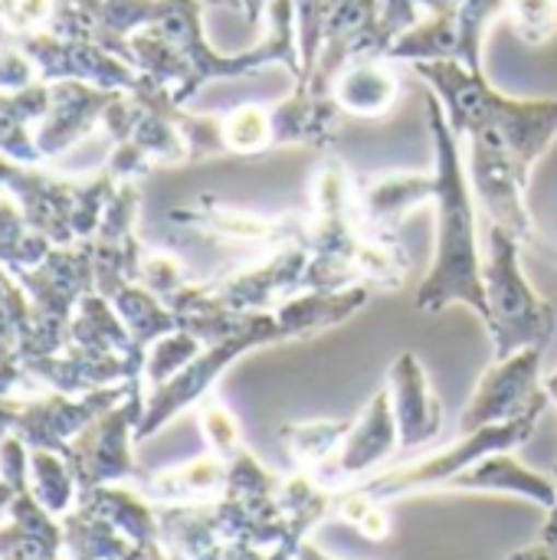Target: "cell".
I'll return each instance as SVG.
<instances>
[{
    "instance_id": "1",
    "label": "cell",
    "mask_w": 557,
    "mask_h": 560,
    "mask_svg": "<svg viewBox=\"0 0 557 560\" xmlns=\"http://www.w3.org/2000/svg\"><path fill=\"white\" fill-rule=\"evenodd\" d=\"M430 131L437 148V246L430 272L417 292V308L440 315L450 305H466L486 325V285H483V253L476 223V194L469 187L460 135L453 131L437 92L427 95Z\"/></svg>"
},
{
    "instance_id": "2",
    "label": "cell",
    "mask_w": 557,
    "mask_h": 560,
    "mask_svg": "<svg viewBox=\"0 0 557 560\" xmlns=\"http://www.w3.org/2000/svg\"><path fill=\"white\" fill-rule=\"evenodd\" d=\"M417 75L430 82V92L446 108V118L460 141H469L473 154H492L515 161L532 174L535 161L555 144L557 98H512L492 89L486 72H473L456 59L414 62Z\"/></svg>"
},
{
    "instance_id": "3",
    "label": "cell",
    "mask_w": 557,
    "mask_h": 560,
    "mask_svg": "<svg viewBox=\"0 0 557 560\" xmlns=\"http://www.w3.org/2000/svg\"><path fill=\"white\" fill-rule=\"evenodd\" d=\"M522 240L509 230H489V253L483 259L486 285V331L496 351V361L512 358L525 348H548L555 335V305L545 302L522 272Z\"/></svg>"
},
{
    "instance_id": "4",
    "label": "cell",
    "mask_w": 557,
    "mask_h": 560,
    "mask_svg": "<svg viewBox=\"0 0 557 560\" xmlns=\"http://www.w3.org/2000/svg\"><path fill=\"white\" fill-rule=\"evenodd\" d=\"M548 407H538L519 420H509V423H496V427H483L476 433H466L456 446L430 456V459H420V463H410V466H401V469H391L378 479H364L358 482V489L378 502H394V499H404V495H420V492H440L443 482H450L453 476L466 472L469 466L483 463L486 456H496V453H512L519 450L522 443H529L538 430V420Z\"/></svg>"
},
{
    "instance_id": "5",
    "label": "cell",
    "mask_w": 557,
    "mask_h": 560,
    "mask_svg": "<svg viewBox=\"0 0 557 560\" xmlns=\"http://www.w3.org/2000/svg\"><path fill=\"white\" fill-rule=\"evenodd\" d=\"M542 358L545 348H525L512 358L492 361V368L483 374L473 400L466 404L460 417V436L476 433L483 427L509 423L519 420L538 407H548L552 397L545 394V377H542Z\"/></svg>"
},
{
    "instance_id": "6",
    "label": "cell",
    "mask_w": 557,
    "mask_h": 560,
    "mask_svg": "<svg viewBox=\"0 0 557 560\" xmlns=\"http://www.w3.org/2000/svg\"><path fill=\"white\" fill-rule=\"evenodd\" d=\"M397 450H401V433H397L391 394H387V387H381L368 400V407L361 410V417L351 420V430L341 440L338 453L322 469H315L312 476L325 489L341 492V489H351V486L364 482V476L371 469H378L384 459H391Z\"/></svg>"
},
{
    "instance_id": "7",
    "label": "cell",
    "mask_w": 557,
    "mask_h": 560,
    "mask_svg": "<svg viewBox=\"0 0 557 560\" xmlns=\"http://www.w3.org/2000/svg\"><path fill=\"white\" fill-rule=\"evenodd\" d=\"M437 174H378L355 177V213L361 233L371 240H397L401 223L433 203Z\"/></svg>"
},
{
    "instance_id": "8",
    "label": "cell",
    "mask_w": 557,
    "mask_h": 560,
    "mask_svg": "<svg viewBox=\"0 0 557 560\" xmlns=\"http://www.w3.org/2000/svg\"><path fill=\"white\" fill-rule=\"evenodd\" d=\"M387 394L401 433V450H420L443 430V404L414 351H404L387 371Z\"/></svg>"
},
{
    "instance_id": "9",
    "label": "cell",
    "mask_w": 557,
    "mask_h": 560,
    "mask_svg": "<svg viewBox=\"0 0 557 560\" xmlns=\"http://www.w3.org/2000/svg\"><path fill=\"white\" fill-rule=\"evenodd\" d=\"M440 492H486V495H519L545 512L555 509L557 479H548L529 466H522L512 453H496L486 456L483 463L469 466L466 472L453 476L450 482L440 486Z\"/></svg>"
},
{
    "instance_id": "10",
    "label": "cell",
    "mask_w": 557,
    "mask_h": 560,
    "mask_svg": "<svg viewBox=\"0 0 557 560\" xmlns=\"http://www.w3.org/2000/svg\"><path fill=\"white\" fill-rule=\"evenodd\" d=\"M272 115V138L276 148L282 144H305V148H328L338 135L341 108L332 95H315L309 89H295L289 98L269 105Z\"/></svg>"
},
{
    "instance_id": "11",
    "label": "cell",
    "mask_w": 557,
    "mask_h": 560,
    "mask_svg": "<svg viewBox=\"0 0 557 560\" xmlns=\"http://www.w3.org/2000/svg\"><path fill=\"white\" fill-rule=\"evenodd\" d=\"M391 59L374 56V59H355L348 62L338 79L332 82V98L345 115L355 118H381L397 105L401 82L397 72L387 66Z\"/></svg>"
},
{
    "instance_id": "12",
    "label": "cell",
    "mask_w": 557,
    "mask_h": 560,
    "mask_svg": "<svg viewBox=\"0 0 557 560\" xmlns=\"http://www.w3.org/2000/svg\"><path fill=\"white\" fill-rule=\"evenodd\" d=\"M351 420H332V423H282L279 427V443L286 450V456L292 459V466L299 472H315L322 469L341 446V440L348 436Z\"/></svg>"
},
{
    "instance_id": "13",
    "label": "cell",
    "mask_w": 557,
    "mask_h": 560,
    "mask_svg": "<svg viewBox=\"0 0 557 560\" xmlns=\"http://www.w3.org/2000/svg\"><path fill=\"white\" fill-rule=\"evenodd\" d=\"M506 7L509 0H460L453 13H443L456 39V62L483 72V36L499 16H506Z\"/></svg>"
},
{
    "instance_id": "14",
    "label": "cell",
    "mask_w": 557,
    "mask_h": 560,
    "mask_svg": "<svg viewBox=\"0 0 557 560\" xmlns=\"http://www.w3.org/2000/svg\"><path fill=\"white\" fill-rule=\"evenodd\" d=\"M220 144L227 154H263L276 148L269 105H240L220 118Z\"/></svg>"
},
{
    "instance_id": "15",
    "label": "cell",
    "mask_w": 557,
    "mask_h": 560,
    "mask_svg": "<svg viewBox=\"0 0 557 560\" xmlns=\"http://www.w3.org/2000/svg\"><path fill=\"white\" fill-rule=\"evenodd\" d=\"M332 518L358 528L368 541H384L391 535V515L384 509V502L364 495L358 486L351 489H341L335 492V502H332Z\"/></svg>"
},
{
    "instance_id": "16",
    "label": "cell",
    "mask_w": 557,
    "mask_h": 560,
    "mask_svg": "<svg viewBox=\"0 0 557 560\" xmlns=\"http://www.w3.org/2000/svg\"><path fill=\"white\" fill-rule=\"evenodd\" d=\"M506 20L529 46H542L557 33V0H509Z\"/></svg>"
},
{
    "instance_id": "17",
    "label": "cell",
    "mask_w": 557,
    "mask_h": 560,
    "mask_svg": "<svg viewBox=\"0 0 557 560\" xmlns=\"http://www.w3.org/2000/svg\"><path fill=\"white\" fill-rule=\"evenodd\" d=\"M204 433L210 440V446L217 450V456L223 463H233L240 453H243V436H240V427L233 420V413L220 404V400H210L204 407Z\"/></svg>"
},
{
    "instance_id": "18",
    "label": "cell",
    "mask_w": 557,
    "mask_h": 560,
    "mask_svg": "<svg viewBox=\"0 0 557 560\" xmlns=\"http://www.w3.org/2000/svg\"><path fill=\"white\" fill-rule=\"evenodd\" d=\"M207 3H227V7H236V10H243V13H246V20L256 26V23L263 20V13H269V3H272V0H207Z\"/></svg>"
},
{
    "instance_id": "19",
    "label": "cell",
    "mask_w": 557,
    "mask_h": 560,
    "mask_svg": "<svg viewBox=\"0 0 557 560\" xmlns=\"http://www.w3.org/2000/svg\"><path fill=\"white\" fill-rule=\"evenodd\" d=\"M538 545H545V548H548V551L557 558V502H555V509H548V522H545V528H542Z\"/></svg>"
},
{
    "instance_id": "20",
    "label": "cell",
    "mask_w": 557,
    "mask_h": 560,
    "mask_svg": "<svg viewBox=\"0 0 557 560\" xmlns=\"http://www.w3.org/2000/svg\"><path fill=\"white\" fill-rule=\"evenodd\" d=\"M417 3H420V13H427V16H443L460 7V0H417Z\"/></svg>"
},
{
    "instance_id": "21",
    "label": "cell",
    "mask_w": 557,
    "mask_h": 560,
    "mask_svg": "<svg viewBox=\"0 0 557 560\" xmlns=\"http://www.w3.org/2000/svg\"><path fill=\"white\" fill-rule=\"evenodd\" d=\"M509 560H557L545 545H532V548H522V551H515Z\"/></svg>"
},
{
    "instance_id": "22",
    "label": "cell",
    "mask_w": 557,
    "mask_h": 560,
    "mask_svg": "<svg viewBox=\"0 0 557 560\" xmlns=\"http://www.w3.org/2000/svg\"><path fill=\"white\" fill-rule=\"evenodd\" d=\"M295 560H335V558H328V555H325L322 548H315V545H309V541H305V545H302V551H299V558H295Z\"/></svg>"
},
{
    "instance_id": "23",
    "label": "cell",
    "mask_w": 557,
    "mask_h": 560,
    "mask_svg": "<svg viewBox=\"0 0 557 560\" xmlns=\"http://www.w3.org/2000/svg\"><path fill=\"white\" fill-rule=\"evenodd\" d=\"M542 384H545V394H548V397H552V400L557 404V371H555V374H548V377H545Z\"/></svg>"
}]
</instances>
